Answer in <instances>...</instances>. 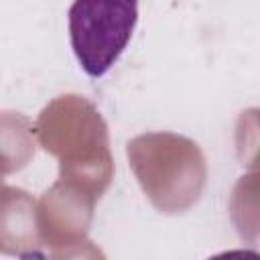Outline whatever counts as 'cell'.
Masks as SVG:
<instances>
[{"mask_svg": "<svg viewBox=\"0 0 260 260\" xmlns=\"http://www.w3.org/2000/svg\"><path fill=\"white\" fill-rule=\"evenodd\" d=\"M136 20L138 0H75L71 4V47L87 75L102 77L118 61Z\"/></svg>", "mask_w": 260, "mask_h": 260, "instance_id": "6da1fadb", "label": "cell"}]
</instances>
